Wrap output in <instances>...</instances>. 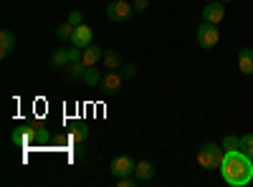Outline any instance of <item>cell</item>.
Masks as SVG:
<instances>
[{
	"mask_svg": "<svg viewBox=\"0 0 253 187\" xmlns=\"http://www.w3.org/2000/svg\"><path fill=\"white\" fill-rule=\"evenodd\" d=\"M101 78H104V74L96 69V66H86V71H84V84H86L89 89H94V86H101Z\"/></svg>",
	"mask_w": 253,
	"mask_h": 187,
	"instance_id": "5bb4252c",
	"label": "cell"
},
{
	"mask_svg": "<svg viewBox=\"0 0 253 187\" xmlns=\"http://www.w3.org/2000/svg\"><path fill=\"white\" fill-rule=\"evenodd\" d=\"M36 144H43V142H48V132L43 129V127H41V124H36Z\"/></svg>",
	"mask_w": 253,
	"mask_h": 187,
	"instance_id": "603a6c76",
	"label": "cell"
},
{
	"mask_svg": "<svg viewBox=\"0 0 253 187\" xmlns=\"http://www.w3.org/2000/svg\"><path fill=\"white\" fill-rule=\"evenodd\" d=\"M132 5H134L137 13H144L147 8H150V0H132Z\"/></svg>",
	"mask_w": 253,
	"mask_h": 187,
	"instance_id": "4316f807",
	"label": "cell"
},
{
	"mask_svg": "<svg viewBox=\"0 0 253 187\" xmlns=\"http://www.w3.org/2000/svg\"><path fill=\"white\" fill-rule=\"evenodd\" d=\"M69 64H71V61H69V51H56L51 56V66L53 69H66Z\"/></svg>",
	"mask_w": 253,
	"mask_h": 187,
	"instance_id": "2e32d148",
	"label": "cell"
},
{
	"mask_svg": "<svg viewBox=\"0 0 253 187\" xmlns=\"http://www.w3.org/2000/svg\"><path fill=\"white\" fill-rule=\"evenodd\" d=\"M225 18V3H220V0H215V3H208L203 8V20H208V23H215L220 26Z\"/></svg>",
	"mask_w": 253,
	"mask_h": 187,
	"instance_id": "8992f818",
	"label": "cell"
},
{
	"mask_svg": "<svg viewBox=\"0 0 253 187\" xmlns=\"http://www.w3.org/2000/svg\"><path fill=\"white\" fill-rule=\"evenodd\" d=\"M81 56H84V51H81V48H76V46L69 51V61H71V64H81Z\"/></svg>",
	"mask_w": 253,
	"mask_h": 187,
	"instance_id": "484cf974",
	"label": "cell"
},
{
	"mask_svg": "<svg viewBox=\"0 0 253 187\" xmlns=\"http://www.w3.org/2000/svg\"><path fill=\"white\" fill-rule=\"evenodd\" d=\"M220 3H230V0H220Z\"/></svg>",
	"mask_w": 253,
	"mask_h": 187,
	"instance_id": "83f0119b",
	"label": "cell"
},
{
	"mask_svg": "<svg viewBox=\"0 0 253 187\" xmlns=\"http://www.w3.org/2000/svg\"><path fill=\"white\" fill-rule=\"evenodd\" d=\"M238 69H241V74H246V76H251L253 74V48H241L238 51Z\"/></svg>",
	"mask_w": 253,
	"mask_h": 187,
	"instance_id": "7c38bea8",
	"label": "cell"
},
{
	"mask_svg": "<svg viewBox=\"0 0 253 187\" xmlns=\"http://www.w3.org/2000/svg\"><path fill=\"white\" fill-rule=\"evenodd\" d=\"M223 154H225V150L223 147H218L215 142H205L203 147H200V152H198V164L203 170H220V162H223Z\"/></svg>",
	"mask_w": 253,
	"mask_h": 187,
	"instance_id": "7a4b0ae2",
	"label": "cell"
},
{
	"mask_svg": "<svg viewBox=\"0 0 253 187\" xmlns=\"http://www.w3.org/2000/svg\"><path fill=\"white\" fill-rule=\"evenodd\" d=\"M10 139H13V144H18V147H31V144L36 142V129L33 127H15Z\"/></svg>",
	"mask_w": 253,
	"mask_h": 187,
	"instance_id": "ba28073f",
	"label": "cell"
},
{
	"mask_svg": "<svg viewBox=\"0 0 253 187\" xmlns=\"http://www.w3.org/2000/svg\"><path fill=\"white\" fill-rule=\"evenodd\" d=\"M122 74L119 71H107L104 74V78H101V89H104V94H109V96H114L119 89H122Z\"/></svg>",
	"mask_w": 253,
	"mask_h": 187,
	"instance_id": "9c48e42d",
	"label": "cell"
},
{
	"mask_svg": "<svg viewBox=\"0 0 253 187\" xmlns=\"http://www.w3.org/2000/svg\"><path fill=\"white\" fill-rule=\"evenodd\" d=\"M13 48H15V33L8 31V28H3V31H0V56H3V58L10 56Z\"/></svg>",
	"mask_w": 253,
	"mask_h": 187,
	"instance_id": "8fae6325",
	"label": "cell"
},
{
	"mask_svg": "<svg viewBox=\"0 0 253 187\" xmlns=\"http://www.w3.org/2000/svg\"><path fill=\"white\" fill-rule=\"evenodd\" d=\"M71 36H74V26L69 23V20L56 28V38H58V40H71Z\"/></svg>",
	"mask_w": 253,
	"mask_h": 187,
	"instance_id": "ac0fdd59",
	"label": "cell"
},
{
	"mask_svg": "<svg viewBox=\"0 0 253 187\" xmlns=\"http://www.w3.org/2000/svg\"><path fill=\"white\" fill-rule=\"evenodd\" d=\"M241 150H243L248 157H253V134H243V137H241Z\"/></svg>",
	"mask_w": 253,
	"mask_h": 187,
	"instance_id": "44dd1931",
	"label": "cell"
},
{
	"mask_svg": "<svg viewBox=\"0 0 253 187\" xmlns=\"http://www.w3.org/2000/svg\"><path fill=\"white\" fill-rule=\"evenodd\" d=\"M139 180H137V175H126V177H117V185L119 187H134Z\"/></svg>",
	"mask_w": 253,
	"mask_h": 187,
	"instance_id": "7402d4cb",
	"label": "cell"
},
{
	"mask_svg": "<svg viewBox=\"0 0 253 187\" xmlns=\"http://www.w3.org/2000/svg\"><path fill=\"white\" fill-rule=\"evenodd\" d=\"M71 43L76 46V48H86V46H91L94 43V33H91V28L89 26H76L74 28V36H71Z\"/></svg>",
	"mask_w": 253,
	"mask_h": 187,
	"instance_id": "52a82bcc",
	"label": "cell"
},
{
	"mask_svg": "<svg viewBox=\"0 0 253 187\" xmlns=\"http://www.w3.org/2000/svg\"><path fill=\"white\" fill-rule=\"evenodd\" d=\"M137 170V162L132 157H126V154H119L112 159V175L114 177H126V175H134Z\"/></svg>",
	"mask_w": 253,
	"mask_h": 187,
	"instance_id": "5b68a950",
	"label": "cell"
},
{
	"mask_svg": "<svg viewBox=\"0 0 253 187\" xmlns=\"http://www.w3.org/2000/svg\"><path fill=\"white\" fill-rule=\"evenodd\" d=\"M69 23H71L74 28H76V26H81V23H84V15H81L79 10H71V13H69Z\"/></svg>",
	"mask_w": 253,
	"mask_h": 187,
	"instance_id": "d4e9b609",
	"label": "cell"
},
{
	"mask_svg": "<svg viewBox=\"0 0 253 187\" xmlns=\"http://www.w3.org/2000/svg\"><path fill=\"white\" fill-rule=\"evenodd\" d=\"M220 147H223L225 152H228V150H241V139H238V137H233V134H228V137H223Z\"/></svg>",
	"mask_w": 253,
	"mask_h": 187,
	"instance_id": "d6986e66",
	"label": "cell"
},
{
	"mask_svg": "<svg viewBox=\"0 0 253 187\" xmlns=\"http://www.w3.org/2000/svg\"><path fill=\"white\" fill-rule=\"evenodd\" d=\"M84 51V56H81V64L84 66H96L99 61H104V51L99 48V46H86V48H81Z\"/></svg>",
	"mask_w": 253,
	"mask_h": 187,
	"instance_id": "30bf717a",
	"label": "cell"
},
{
	"mask_svg": "<svg viewBox=\"0 0 253 187\" xmlns=\"http://www.w3.org/2000/svg\"><path fill=\"white\" fill-rule=\"evenodd\" d=\"M220 175L230 187H246L253 182V157L243 150H228L220 162Z\"/></svg>",
	"mask_w": 253,
	"mask_h": 187,
	"instance_id": "6da1fadb",
	"label": "cell"
},
{
	"mask_svg": "<svg viewBox=\"0 0 253 187\" xmlns=\"http://www.w3.org/2000/svg\"><path fill=\"white\" fill-rule=\"evenodd\" d=\"M134 175H137V180H139V182H150V180L157 175V170H155V164H152V162L142 159V162H137V170H134Z\"/></svg>",
	"mask_w": 253,
	"mask_h": 187,
	"instance_id": "4fadbf2b",
	"label": "cell"
},
{
	"mask_svg": "<svg viewBox=\"0 0 253 187\" xmlns=\"http://www.w3.org/2000/svg\"><path fill=\"white\" fill-rule=\"evenodd\" d=\"M119 74H122L124 78H132V76L137 74V66H134V64H122V69H119Z\"/></svg>",
	"mask_w": 253,
	"mask_h": 187,
	"instance_id": "cb8c5ba5",
	"label": "cell"
},
{
	"mask_svg": "<svg viewBox=\"0 0 253 187\" xmlns=\"http://www.w3.org/2000/svg\"><path fill=\"white\" fill-rule=\"evenodd\" d=\"M132 13H134V5L126 3V0H112V3L107 5V15H109V20H114V23L129 20Z\"/></svg>",
	"mask_w": 253,
	"mask_h": 187,
	"instance_id": "277c9868",
	"label": "cell"
},
{
	"mask_svg": "<svg viewBox=\"0 0 253 187\" xmlns=\"http://www.w3.org/2000/svg\"><path fill=\"white\" fill-rule=\"evenodd\" d=\"M218 40H220L218 26L203 20V23L198 26V46H200V48H213V46H218Z\"/></svg>",
	"mask_w": 253,
	"mask_h": 187,
	"instance_id": "3957f363",
	"label": "cell"
},
{
	"mask_svg": "<svg viewBox=\"0 0 253 187\" xmlns=\"http://www.w3.org/2000/svg\"><path fill=\"white\" fill-rule=\"evenodd\" d=\"M66 69H69V78H76V81H81L84 78V71H86V66H84V64H69Z\"/></svg>",
	"mask_w": 253,
	"mask_h": 187,
	"instance_id": "ffe728a7",
	"label": "cell"
},
{
	"mask_svg": "<svg viewBox=\"0 0 253 187\" xmlns=\"http://www.w3.org/2000/svg\"><path fill=\"white\" fill-rule=\"evenodd\" d=\"M86 137H89V129L84 127V124H79L76 129H71V134H69V142H71V144H81V142H86Z\"/></svg>",
	"mask_w": 253,
	"mask_h": 187,
	"instance_id": "e0dca14e",
	"label": "cell"
},
{
	"mask_svg": "<svg viewBox=\"0 0 253 187\" xmlns=\"http://www.w3.org/2000/svg\"><path fill=\"white\" fill-rule=\"evenodd\" d=\"M104 69H107V71H119V69H122V56H119V51H114V48L104 51Z\"/></svg>",
	"mask_w": 253,
	"mask_h": 187,
	"instance_id": "9a60e30c",
	"label": "cell"
}]
</instances>
